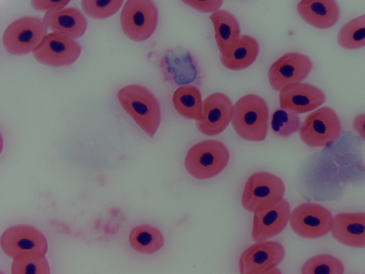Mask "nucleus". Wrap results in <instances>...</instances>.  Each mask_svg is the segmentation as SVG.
Wrapping results in <instances>:
<instances>
[{
	"label": "nucleus",
	"instance_id": "1",
	"mask_svg": "<svg viewBox=\"0 0 365 274\" xmlns=\"http://www.w3.org/2000/svg\"><path fill=\"white\" fill-rule=\"evenodd\" d=\"M269 111L266 101L261 96L247 94L233 105L232 126L243 139L264 141L267 134Z\"/></svg>",
	"mask_w": 365,
	"mask_h": 274
},
{
	"label": "nucleus",
	"instance_id": "2",
	"mask_svg": "<svg viewBox=\"0 0 365 274\" xmlns=\"http://www.w3.org/2000/svg\"><path fill=\"white\" fill-rule=\"evenodd\" d=\"M120 104L138 126L153 137L160 123V109L158 100L145 87L130 84L117 93Z\"/></svg>",
	"mask_w": 365,
	"mask_h": 274
},
{
	"label": "nucleus",
	"instance_id": "3",
	"mask_svg": "<svg viewBox=\"0 0 365 274\" xmlns=\"http://www.w3.org/2000/svg\"><path fill=\"white\" fill-rule=\"evenodd\" d=\"M230 153L221 141L205 140L193 145L185 158L187 172L197 179H207L221 173L228 163Z\"/></svg>",
	"mask_w": 365,
	"mask_h": 274
},
{
	"label": "nucleus",
	"instance_id": "4",
	"mask_svg": "<svg viewBox=\"0 0 365 274\" xmlns=\"http://www.w3.org/2000/svg\"><path fill=\"white\" fill-rule=\"evenodd\" d=\"M284 191V183L279 177L268 172H256L246 181L241 205L249 212L263 211L282 200Z\"/></svg>",
	"mask_w": 365,
	"mask_h": 274
},
{
	"label": "nucleus",
	"instance_id": "5",
	"mask_svg": "<svg viewBox=\"0 0 365 274\" xmlns=\"http://www.w3.org/2000/svg\"><path fill=\"white\" fill-rule=\"evenodd\" d=\"M158 19V8L151 0L125 1L120 16L123 33L134 41H143L150 38Z\"/></svg>",
	"mask_w": 365,
	"mask_h": 274
},
{
	"label": "nucleus",
	"instance_id": "6",
	"mask_svg": "<svg viewBox=\"0 0 365 274\" xmlns=\"http://www.w3.org/2000/svg\"><path fill=\"white\" fill-rule=\"evenodd\" d=\"M341 130L337 113L331 107L324 106L306 117L299 129V137L309 146L325 147L339 138Z\"/></svg>",
	"mask_w": 365,
	"mask_h": 274
},
{
	"label": "nucleus",
	"instance_id": "7",
	"mask_svg": "<svg viewBox=\"0 0 365 274\" xmlns=\"http://www.w3.org/2000/svg\"><path fill=\"white\" fill-rule=\"evenodd\" d=\"M48 28L37 16L21 17L4 30L2 42L4 48L14 55L32 52L47 34Z\"/></svg>",
	"mask_w": 365,
	"mask_h": 274
},
{
	"label": "nucleus",
	"instance_id": "8",
	"mask_svg": "<svg viewBox=\"0 0 365 274\" xmlns=\"http://www.w3.org/2000/svg\"><path fill=\"white\" fill-rule=\"evenodd\" d=\"M289 225L292 230L300 237L319 238L331 230L333 217L323 206L306 203L297 206L291 211Z\"/></svg>",
	"mask_w": 365,
	"mask_h": 274
},
{
	"label": "nucleus",
	"instance_id": "9",
	"mask_svg": "<svg viewBox=\"0 0 365 274\" xmlns=\"http://www.w3.org/2000/svg\"><path fill=\"white\" fill-rule=\"evenodd\" d=\"M81 47L70 36L61 32L47 34L32 51L38 62L50 66H68L80 56Z\"/></svg>",
	"mask_w": 365,
	"mask_h": 274
},
{
	"label": "nucleus",
	"instance_id": "10",
	"mask_svg": "<svg viewBox=\"0 0 365 274\" xmlns=\"http://www.w3.org/2000/svg\"><path fill=\"white\" fill-rule=\"evenodd\" d=\"M285 251L277 241L256 242L245 250L239 259L240 274H265L284 259Z\"/></svg>",
	"mask_w": 365,
	"mask_h": 274
},
{
	"label": "nucleus",
	"instance_id": "11",
	"mask_svg": "<svg viewBox=\"0 0 365 274\" xmlns=\"http://www.w3.org/2000/svg\"><path fill=\"white\" fill-rule=\"evenodd\" d=\"M313 67L310 58L303 54L288 52L270 66L268 71L269 83L275 91L284 86L299 83L309 75Z\"/></svg>",
	"mask_w": 365,
	"mask_h": 274
},
{
	"label": "nucleus",
	"instance_id": "12",
	"mask_svg": "<svg viewBox=\"0 0 365 274\" xmlns=\"http://www.w3.org/2000/svg\"><path fill=\"white\" fill-rule=\"evenodd\" d=\"M233 106L225 93L217 92L202 101L203 118L196 121L197 129L204 135L216 136L225 130L232 121Z\"/></svg>",
	"mask_w": 365,
	"mask_h": 274
},
{
	"label": "nucleus",
	"instance_id": "13",
	"mask_svg": "<svg viewBox=\"0 0 365 274\" xmlns=\"http://www.w3.org/2000/svg\"><path fill=\"white\" fill-rule=\"evenodd\" d=\"M1 246L10 258L28 252L45 254L47 241L36 228L24 225H14L6 229L1 236Z\"/></svg>",
	"mask_w": 365,
	"mask_h": 274
},
{
	"label": "nucleus",
	"instance_id": "14",
	"mask_svg": "<svg viewBox=\"0 0 365 274\" xmlns=\"http://www.w3.org/2000/svg\"><path fill=\"white\" fill-rule=\"evenodd\" d=\"M282 109L302 113L312 111L322 105L324 93L318 87L307 83H294L282 88L279 94Z\"/></svg>",
	"mask_w": 365,
	"mask_h": 274
},
{
	"label": "nucleus",
	"instance_id": "15",
	"mask_svg": "<svg viewBox=\"0 0 365 274\" xmlns=\"http://www.w3.org/2000/svg\"><path fill=\"white\" fill-rule=\"evenodd\" d=\"M290 213L289 204L284 198L265 210L254 213L253 241H264L279 234L287 226Z\"/></svg>",
	"mask_w": 365,
	"mask_h": 274
},
{
	"label": "nucleus",
	"instance_id": "16",
	"mask_svg": "<svg viewBox=\"0 0 365 274\" xmlns=\"http://www.w3.org/2000/svg\"><path fill=\"white\" fill-rule=\"evenodd\" d=\"M331 234L344 245L365 248V213L336 214L333 217Z\"/></svg>",
	"mask_w": 365,
	"mask_h": 274
},
{
	"label": "nucleus",
	"instance_id": "17",
	"mask_svg": "<svg viewBox=\"0 0 365 274\" xmlns=\"http://www.w3.org/2000/svg\"><path fill=\"white\" fill-rule=\"evenodd\" d=\"M297 11L308 24L320 29L333 26L339 17V8L334 0H302L297 4Z\"/></svg>",
	"mask_w": 365,
	"mask_h": 274
},
{
	"label": "nucleus",
	"instance_id": "18",
	"mask_svg": "<svg viewBox=\"0 0 365 274\" xmlns=\"http://www.w3.org/2000/svg\"><path fill=\"white\" fill-rule=\"evenodd\" d=\"M43 21L54 32L63 33L73 39L81 37L87 29L86 17L80 10L73 7L46 11Z\"/></svg>",
	"mask_w": 365,
	"mask_h": 274
},
{
	"label": "nucleus",
	"instance_id": "19",
	"mask_svg": "<svg viewBox=\"0 0 365 274\" xmlns=\"http://www.w3.org/2000/svg\"><path fill=\"white\" fill-rule=\"evenodd\" d=\"M215 29V36L221 56H227L240 40L238 21L230 12L220 9L210 16Z\"/></svg>",
	"mask_w": 365,
	"mask_h": 274
},
{
	"label": "nucleus",
	"instance_id": "20",
	"mask_svg": "<svg viewBox=\"0 0 365 274\" xmlns=\"http://www.w3.org/2000/svg\"><path fill=\"white\" fill-rule=\"evenodd\" d=\"M259 44L248 35L242 34L229 56L220 55V61L227 68L233 71L245 69L252 65L257 57Z\"/></svg>",
	"mask_w": 365,
	"mask_h": 274
},
{
	"label": "nucleus",
	"instance_id": "21",
	"mask_svg": "<svg viewBox=\"0 0 365 274\" xmlns=\"http://www.w3.org/2000/svg\"><path fill=\"white\" fill-rule=\"evenodd\" d=\"M173 103L176 111L186 118L195 121L203 118L201 93L194 86L178 87L173 95Z\"/></svg>",
	"mask_w": 365,
	"mask_h": 274
},
{
	"label": "nucleus",
	"instance_id": "22",
	"mask_svg": "<svg viewBox=\"0 0 365 274\" xmlns=\"http://www.w3.org/2000/svg\"><path fill=\"white\" fill-rule=\"evenodd\" d=\"M129 241L135 250L143 254H152L162 248L164 238L156 228L140 225L130 231Z\"/></svg>",
	"mask_w": 365,
	"mask_h": 274
},
{
	"label": "nucleus",
	"instance_id": "23",
	"mask_svg": "<svg viewBox=\"0 0 365 274\" xmlns=\"http://www.w3.org/2000/svg\"><path fill=\"white\" fill-rule=\"evenodd\" d=\"M337 41L345 49H358L365 46V14L346 22L339 30Z\"/></svg>",
	"mask_w": 365,
	"mask_h": 274
},
{
	"label": "nucleus",
	"instance_id": "24",
	"mask_svg": "<svg viewBox=\"0 0 365 274\" xmlns=\"http://www.w3.org/2000/svg\"><path fill=\"white\" fill-rule=\"evenodd\" d=\"M11 274H50L44 254L38 252L23 253L13 258Z\"/></svg>",
	"mask_w": 365,
	"mask_h": 274
},
{
	"label": "nucleus",
	"instance_id": "25",
	"mask_svg": "<svg viewBox=\"0 0 365 274\" xmlns=\"http://www.w3.org/2000/svg\"><path fill=\"white\" fill-rule=\"evenodd\" d=\"M343 263L336 257L320 254L311 257L303 264L302 274H344Z\"/></svg>",
	"mask_w": 365,
	"mask_h": 274
},
{
	"label": "nucleus",
	"instance_id": "26",
	"mask_svg": "<svg viewBox=\"0 0 365 274\" xmlns=\"http://www.w3.org/2000/svg\"><path fill=\"white\" fill-rule=\"evenodd\" d=\"M270 126L276 135L281 137H287L299 131L302 124L297 113L280 108L272 113Z\"/></svg>",
	"mask_w": 365,
	"mask_h": 274
},
{
	"label": "nucleus",
	"instance_id": "27",
	"mask_svg": "<svg viewBox=\"0 0 365 274\" xmlns=\"http://www.w3.org/2000/svg\"><path fill=\"white\" fill-rule=\"evenodd\" d=\"M123 4V0H82L81 2L83 11L94 19H106L115 14Z\"/></svg>",
	"mask_w": 365,
	"mask_h": 274
},
{
	"label": "nucleus",
	"instance_id": "28",
	"mask_svg": "<svg viewBox=\"0 0 365 274\" xmlns=\"http://www.w3.org/2000/svg\"><path fill=\"white\" fill-rule=\"evenodd\" d=\"M189 6L205 13H214L220 10L223 1L222 0H182Z\"/></svg>",
	"mask_w": 365,
	"mask_h": 274
},
{
	"label": "nucleus",
	"instance_id": "29",
	"mask_svg": "<svg viewBox=\"0 0 365 274\" xmlns=\"http://www.w3.org/2000/svg\"><path fill=\"white\" fill-rule=\"evenodd\" d=\"M69 1V0L60 1H53L50 0H31L30 3L31 6L36 10L50 11L63 9Z\"/></svg>",
	"mask_w": 365,
	"mask_h": 274
},
{
	"label": "nucleus",
	"instance_id": "30",
	"mask_svg": "<svg viewBox=\"0 0 365 274\" xmlns=\"http://www.w3.org/2000/svg\"><path fill=\"white\" fill-rule=\"evenodd\" d=\"M353 128L359 136L365 139V113H360L354 117Z\"/></svg>",
	"mask_w": 365,
	"mask_h": 274
},
{
	"label": "nucleus",
	"instance_id": "31",
	"mask_svg": "<svg viewBox=\"0 0 365 274\" xmlns=\"http://www.w3.org/2000/svg\"><path fill=\"white\" fill-rule=\"evenodd\" d=\"M265 274H282V273L278 268H275Z\"/></svg>",
	"mask_w": 365,
	"mask_h": 274
}]
</instances>
